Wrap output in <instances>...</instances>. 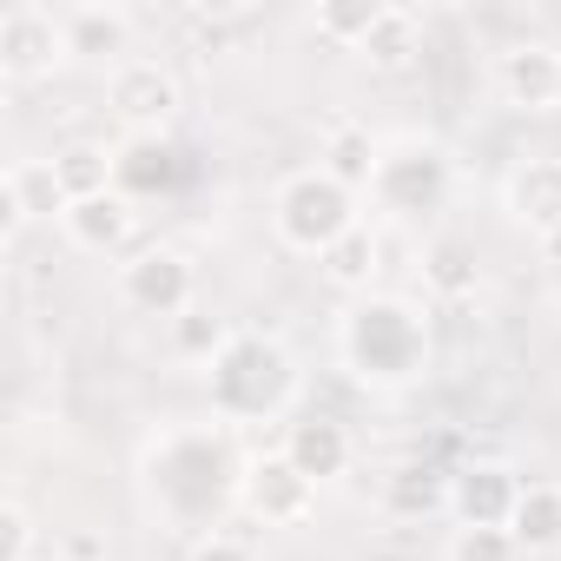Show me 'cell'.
Masks as SVG:
<instances>
[{"label": "cell", "mask_w": 561, "mask_h": 561, "mask_svg": "<svg viewBox=\"0 0 561 561\" xmlns=\"http://www.w3.org/2000/svg\"><path fill=\"white\" fill-rule=\"evenodd\" d=\"M152 495H159V508L172 515V522H185V528H198V522H211L231 495H238V482H244V469L231 462V449H225V436H211V430H179V436H165L159 449H152Z\"/></svg>", "instance_id": "1"}, {"label": "cell", "mask_w": 561, "mask_h": 561, "mask_svg": "<svg viewBox=\"0 0 561 561\" xmlns=\"http://www.w3.org/2000/svg\"><path fill=\"white\" fill-rule=\"evenodd\" d=\"M337 351L357 383H410L430 364V331L403 298H357L344 311Z\"/></svg>", "instance_id": "2"}, {"label": "cell", "mask_w": 561, "mask_h": 561, "mask_svg": "<svg viewBox=\"0 0 561 561\" xmlns=\"http://www.w3.org/2000/svg\"><path fill=\"white\" fill-rule=\"evenodd\" d=\"M205 383H211V410H218V416H231V423H264V416H277V410L291 403L298 364H291L285 344L244 331V337H231V344L211 357Z\"/></svg>", "instance_id": "3"}, {"label": "cell", "mask_w": 561, "mask_h": 561, "mask_svg": "<svg viewBox=\"0 0 561 561\" xmlns=\"http://www.w3.org/2000/svg\"><path fill=\"white\" fill-rule=\"evenodd\" d=\"M357 225H364V218H357V192L337 185L324 165L285 179V192H277V238H285L291 251L324 257V251H331L344 231H357Z\"/></svg>", "instance_id": "4"}, {"label": "cell", "mask_w": 561, "mask_h": 561, "mask_svg": "<svg viewBox=\"0 0 561 561\" xmlns=\"http://www.w3.org/2000/svg\"><path fill=\"white\" fill-rule=\"evenodd\" d=\"M377 205L397 211V218H423V211H443L449 198V152L443 146H397L377 159V179H370Z\"/></svg>", "instance_id": "5"}, {"label": "cell", "mask_w": 561, "mask_h": 561, "mask_svg": "<svg viewBox=\"0 0 561 561\" xmlns=\"http://www.w3.org/2000/svg\"><path fill=\"white\" fill-rule=\"evenodd\" d=\"M192 291H198V277H192V264L179 257V251H165V244H152V251H139L133 264H119V298L139 311V318H185L192 311Z\"/></svg>", "instance_id": "6"}, {"label": "cell", "mask_w": 561, "mask_h": 561, "mask_svg": "<svg viewBox=\"0 0 561 561\" xmlns=\"http://www.w3.org/2000/svg\"><path fill=\"white\" fill-rule=\"evenodd\" d=\"M60 60H67L60 14H47V8H27V0L0 14V73H8L14 87H27V80H47Z\"/></svg>", "instance_id": "7"}, {"label": "cell", "mask_w": 561, "mask_h": 561, "mask_svg": "<svg viewBox=\"0 0 561 561\" xmlns=\"http://www.w3.org/2000/svg\"><path fill=\"white\" fill-rule=\"evenodd\" d=\"M238 502L264 522V528H291L318 508V482L291 469V456L277 449V456H257L244 462V482H238Z\"/></svg>", "instance_id": "8"}, {"label": "cell", "mask_w": 561, "mask_h": 561, "mask_svg": "<svg viewBox=\"0 0 561 561\" xmlns=\"http://www.w3.org/2000/svg\"><path fill=\"white\" fill-rule=\"evenodd\" d=\"M106 106L133 126V139L165 133V119L179 113V80H172L159 60H126V67L106 80Z\"/></svg>", "instance_id": "9"}, {"label": "cell", "mask_w": 561, "mask_h": 561, "mask_svg": "<svg viewBox=\"0 0 561 561\" xmlns=\"http://www.w3.org/2000/svg\"><path fill=\"white\" fill-rule=\"evenodd\" d=\"M515 502H522V482L502 462H469V469L449 476V515H456V528H508Z\"/></svg>", "instance_id": "10"}, {"label": "cell", "mask_w": 561, "mask_h": 561, "mask_svg": "<svg viewBox=\"0 0 561 561\" xmlns=\"http://www.w3.org/2000/svg\"><path fill=\"white\" fill-rule=\"evenodd\" d=\"M495 87L515 113H554L561 106V47L548 41H522L495 60Z\"/></svg>", "instance_id": "11"}, {"label": "cell", "mask_w": 561, "mask_h": 561, "mask_svg": "<svg viewBox=\"0 0 561 561\" xmlns=\"http://www.w3.org/2000/svg\"><path fill=\"white\" fill-rule=\"evenodd\" d=\"M185 179V152L165 139V133H146V139H126L113 152V192L119 198H159Z\"/></svg>", "instance_id": "12"}, {"label": "cell", "mask_w": 561, "mask_h": 561, "mask_svg": "<svg viewBox=\"0 0 561 561\" xmlns=\"http://www.w3.org/2000/svg\"><path fill=\"white\" fill-rule=\"evenodd\" d=\"M67 218V192H60V172H54V159H21V165H8V179H0V231H21L27 218Z\"/></svg>", "instance_id": "13"}, {"label": "cell", "mask_w": 561, "mask_h": 561, "mask_svg": "<svg viewBox=\"0 0 561 561\" xmlns=\"http://www.w3.org/2000/svg\"><path fill=\"white\" fill-rule=\"evenodd\" d=\"M60 34H67V60H113V73L133 54V14L126 8H67Z\"/></svg>", "instance_id": "14"}, {"label": "cell", "mask_w": 561, "mask_h": 561, "mask_svg": "<svg viewBox=\"0 0 561 561\" xmlns=\"http://www.w3.org/2000/svg\"><path fill=\"white\" fill-rule=\"evenodd\" d=\"M285 456H291V469H298V476L331 482V476H344V469H351V430H344V423H331V416H305V423H291Z\"/></svg>", "instance_id": "15"}, {"label": "cell", "mask_w": 561, "mask_h": 561, "mask_svg": "<svg viewBox=\"0 0 561 561\" xmlns=\"http://www.w3.org/2000/svg\"><path fill=\"white\" fill-rule=\"evenodd\" d=\"M508 211L535 225L541 238L561 231V159H522L508 172Z\"/></svg>", "instance_id": "16"}, {"label": "cell", "mask_w": 561, "mask_h": 561, "mask_svg": "<svg viewBox=\"0 0 561 561\" xmlns=\"http://www.w3.org/2000/svg\"><path fill=\"white\" fill-rule=\"evenodd\" d=\"M60 225H67V238H73L80 251H119L126 231H133V198H119V192L80 198V205H67Z\"/></svg>", "instance_id": "17"}, {"label": "cell", "mask_w": 561, "mask_h": 561, "mask_svg": "<svg viewBox=\"0 0 561 561\" xmlns=\"http://www.w3.org/2000/svg\"><path fill=\"white\" fill-rule=\"evenodd\" d=\"M423 285L436 298H469L482 285V264H476V244L469 238H430L423 244Z\"/></svg>", "instance_id": "18"}, {"label": "cell", "mask_w": 561, "mask_h": 561, "mask_svg": "<svg viewBox=\"0 0 561 561\" xmlns=\"http://www.w3.org/2000/svg\"><path fill=\"white\" fill-rule=\"evenodd\" d=\"M508 535H515V548H528V554L554 548V541H561V489L522 482V502H515V515H508Z\"/></svg>", "instance_id": "19"}, {"label": "cell", "mask_w": 561, "mask_h": 561, "mask_svg": "<svg viewBox=\"0 0 561 561\" xmlns=\"http://www.w3.org/2000/svg\"><path fill=\"white\" fill-rule=\"evenodd\" d=\"M377 159H383V152H377V139H370L364 126H331V139H324V172H331L337 185H351V192L370 185V179H377Z\"/></svg>", "instance_id": "20"}, {"label": "cell", "mask_w": 561, "mask_h": 561, "mask_svg": "<svg viewBox=\"0 0 561 561\" xmlns=\"http://www.w3.org/2000/svg\"><path fill=\"white\" fill-rule=\"evenodd\" d=\"M318 264H324V277H331L337 291H364V285H370V271H377V238H370V225L344 231Z\"/></svg>", "instance_id": "21"}, {"label": "cell", "mask_w": 561, "mask_h": 561, "mask_svg": "<svg viewBox=\"0 0 561 561\" xmlns=\"http://www.w3.org/2000/svg\"><path fill=\"white\" fill-rule=\"evenodd\" d=\"M54 172H60V192H67V205L113 192V152H100V146H67V152L54 159Z\"/></svg>", "instance_id": "22"}, {"label": "cell", "mask_w": 561, "mask_h": 561, "mask_svg": "<svg viewBox=\"0 0 561 561\" xmlns=\"http://www.w3.org/2000/svg\"><path fill=\"white\" fill-rule=\"evenodd\" d=\"M383 14H390L383 0H337V8H324V14H318V34H324L331 47H351V54H364Z\"/></svg>", "instance_id": "23"}, {"label": "cell", "mask_w": 561, "mask_h": 561, "mask_svg": "<svg viewBox=\"0 0 561 561\" xmlns=\"http://www.w3.org/2000/svg\"><path fill=\"white\" fill-rule=\"evenodd\" d=\"M370 67H383V73H403L410 60H416V14L410 8H390L383 21H377V34H370Z\"/></svg>", "instance_id": "24"}, {"label": "cell", "mask_w": 561, "mask_h": 561, "mask_svg": "<svg viewBox=\"0 0 561 561\" xmlns=\"http://www.w3.org/2000/svg\"><path fill=\"white\" fill-rule=\"evenodd\" d=\"M383 495H390V508H397V515H430L436 502H449V489H436V482H430V469H416V462L390 469V489H383Z\"/></svg>", "instance_id": "25"}, {"label": "cell", "mask_w": 561, "mask_h": 561, "mask_svg": "<svg viewBox=\"0 0 561 561\" xmlns=\"http://www.w3.org/2000/svg\"><path fill=\"white\" fill-rule=\"evenodd\" d=\"M515 535L508 528H456L449 541V561H515Z\"/></svg>", "instance_id": "26"}, {"label": "cell", "mask_w": 561, "mask_h": 561, "mask_svg": "<svg viewBox=\"0 0 561 561\" xmlns=\"http://www.w3.org/2000/svg\"><path fill=\"white\" fill-rule=\"evenodd\" d=\"M225 344H231V337L218 331V318H198V311L179 318V351H185V357H205V364H211Z\"/></svg>", "instance_id": "27"}, {"label": "cell", "mask_w": 561, "mask_h": 561, "mask_svg": "<svg viewBox=\"0 0 561 561\" xmlns=\"http://www.w3.org/2000/svg\"><path fill=\"white\" fill-rule=\"evenodd\" d=\"M27 548H34V522L21 502H8L0 508V561H27Z\"/></svg>", "instance_id": "28"}, {"label": "cell", "mask_w": 561, "mask_h": 561, "mask_svg": "<svg viewBox=\"0 0 561 561\" xmlns=\"http://www.w3.org/2000/svg\"><path fill=\"white\" fill-rule=\"evenodd\" d=\"M192 561H257L244 541H231V535H205L198 548H192Z\"/></svg>", "instance_id": "29"}, {"label": "cell", "mask_w": 561, "mask_h": 561, "mask_svg": "<svg viewBox=\"0 0 561 561\" xmlns=\"http://www.w3.org/2000/svg\"><path fill=\"white\" fill-rule=\"evenodd\" d=\"M541 244H548V257H554V264H561V231H548V238H541Z\"/></svg>", "instance_id": "30"}, {"label": "cell", "mask_w": 561, "mask_h": 561, "mask_svg": "<svg viewBox=\"0 0 561 561\" xmlns=\"http://www.w3.org/2000/svg\"><path fill=\"white\" fill-rule=\"evenodd\" d=\"M60 561H80V554H60Z\"/></svg>", "instance_id": "31"}]
</instances>
